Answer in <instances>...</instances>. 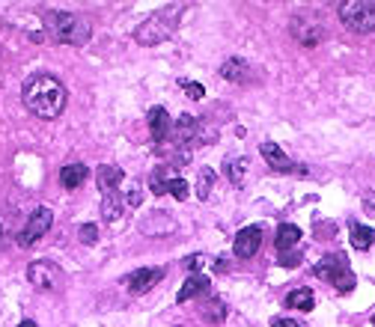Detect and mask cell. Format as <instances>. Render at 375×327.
Returning a JSON list of instances; mask_svg holds the SVG:
<instances>
[{
  "label": "cell",
  "instance_id": "obj_1",
  "mask_svg": "<svg viewBox=\"0 0 375 327\" xmlns=\"http://www.w3.org/2000/svg\"><path fill=\"white\" fill-rule=\"evenodd\" d=\"M66 87L54 75H33L24 83V107L39 119H57L66 110Z\"/></svg>",
  "mask_w": 375,
  "mask_h": 327
},
{
  "label": "cell",
  "instance_id": "obj_2",
  "mask_svg": "<svg viewBox=\"0 0 375 327\" xmlns=\"http://www.w3.org/2000/svg\"><path fill=\"white\" fill-rule=\"evenodd\" d=\"M45 33L54 42L63 45H86L93 36V27L83 16H71V12H51L45 18Z\"/></svg>",
  "mask_w": 375,
  "mask_h": 327
},
{
  "label": "cell",
  "instance_id": "obj_3",
  "mask_svg": "<svg viewBox=\"0 0 375 327\" xmlns=\"http://www.w3.org/2000/svg\"><path fill=\"white\" fill-rule=\"evenodd\" d=\"M179 6L176 9H161V12H155L152 18L143 21L137 30H134V39L140 42V45H161V42L176 30V24H179Z\"/></svg>",
  "mask_w": 375,
  "mask_h": 327
},
{
  "label": "cell",
  "instance_id": "obj_4",
  "mask_svg": "<svg viewBox=\"0 0 375 327\" xmlns=\"http://www.w3.org/2000/svg\"><path fill=\"white\" fill-rule=\"evenodd\" d=\"M316 277L337 286L340 292H352L354 289V274L349 268V259L342 253H330V256H322V262L316 265Z\"/></svg>",
  "mask_w": 375,
  "mask_h": 327
},
{
  "label": "cell",
  "instance_id": "obj_5",
  "mask_svg": "<svg viewBox=\"0 0 375 327\" xmlns=\"http://www.w3.org/2000/svg\"><path fill=\"white\" fill-rule=\"evenodd\" d=\"M340 21L352 33H372L375 30V0H345V4H340Z\"/></svg>",
  "mask_w": 375,
  "mask_h": 327
},
{
  "label": "cell",
  "instance_id": "obj_6",
  "mask_svg": "<svg viewBox=\"0 0 375 327\" xmlns=\"http://www.w3.org/2000/svg\"><path fill=\"white\" fill-rule=\"evenodd\" d=\"M27 280H30V286L39 289V292H57L63 286L66 277L54 262H30V268H27Z\"/></svg>",
  "mask_w": 375,
  "mask_h": 327
},
{
  "label": "cell",
  "instance_id": "obj_7",
  "mask_svg": "<svg viewBox=\"0 0 375 327\" xmlns=\"http://www.w3.org/2000/svg\"><path fill=\"white\" fill-rule=\"evenodd\" d=\"M51 220H54V215H51V208L48 206H39L33 215H30V220H27V226H24V232L18 235V244L21 247H30V244H36V241L45 235L48 230H51Z\"/></svg>",
  "mask_w": 375,
  "mask_h": 327
},
{
  "label": "cell",
  "instance_id": "obj_8",
  "mask_svg": "<svg viewBox=\"0 0 375 327\" xmlns=\"http://www.w3.org/2000/svg\"><path fill=\"white\" fill-rule=\"evenodd\" d=\"M292 36L301 42V45H307V48H313V45H319V42L325 39V27H322V21L319 18H307V16H295L292 18Z\"/></svg>",
  "mask_w": 375,
  "mask_h": 327
},
{
  "label": "cell",
  "instance_id": "obj_9",
  "mask_svg": "<svg viewBox=\"0 0 375 327\" xmlns=\"http://www.w3.org/2000/svg\"><path fill=\"white\" fill-rule=\"evenodd\" d=\"M259 152H262V158L268 161V167L277 170V173H304V167H298L289 155H286L277 143H271V140H265V143L259 146Z\"/></svg>",
  "mask_w": 375,
  "mask_h": 327
},
{
  "label": "cell",
  "instance_id": "obj_10",
  "mask_svg": "<svg viewBox=\"0 0 375 327\" xmlns=\"http://www.w3.org/2000/svg\"><path fill=\"white\" fill-rule=\"evenodd\" d=\"M262 247V226H244L236 235V256L238 259H250L256 256V250Z\"/></svg>",
  "mask_w": 375,
  "mask_h": 327
},
{
  "label": "cell",
  "instance_id": "obj_11",
  "mask_svg": "<svg viewBox=\"0 0 375 327\" xmlns=\"http://www.w3.org/2000/svg\"><path fill=\"white\" fill-rule=\"evenodd\" d=\"M161 277H164L161 268H140V271L125 277V289L132 295H143V292H149Z\"/></svg>",
  "mask_w": 375,
  "mask_h": 327
},
{
  "label": "cell",
  "instance_id": "obj_12",
  "mask_svg": "<svg viewBox=\"0 0 375 327\" xmlns=\"http://www.w3.org/2000/svg\"><path fill=\"white\" fill-rule=\"evenodd\" d=\"M212 292V283H209V277H203V274H191L185 283H182V289H179V295H176V301L179 304H188V301H197V297H203V295H209Z\"/></svg>",
  "mask_w": 375,
  "mask_h": 327
},
{
  "label": "cell",
  "instance_id": "obj_13",
  "mask_svg": "<svg viewBox=\"0 0 375 327\" xmlns=\"http://www.w3.org/2000/svg\"><path fill=\"white\" fill-rule=\"evenodd\" d=\"M102 218H105L108 223H120V220L125 218V200H122L120 191L105 194V200H102Z\"/></svg>",
  "mask_w": 375,
  "mask_h": 327
},
{
  "label": "cell",
  "instance_id": "obj_14",
  "mask_svg": "<svg viewBox=\"0 0 375 327\" xmlns=\"http://www.w3.org/2000/svg\"><path fill=\"white\" fill-rule=\"evenodd\" d=\"M96 179H98V188H102V194H113V191H120V182L125 179V173H122L120 167L105 164V167H98Z\"/></svg>",
  "mask_w": 375,
  "mask_h": 327
},
{
  "label": "cell",
  "instance_id": "obj_15",
  "mask_svg": "<svg viewBox=\"0 0 375 327\" xmlns=\"http://www.w3.org/2000/svg\"><path fill=\"white\" fill-rule=\"evenodd\" d=\"M191 137H197V119L191 113H185V117H179L176 125H173V140L185 146V143H191Z\"/></svg>",
  "mask_w": 375,
  "mask_h": 327
},
{
  "label": "cell",
  "instance_id": "obj_16",
  "mask_svg": "<svg viewBox=\"0 0 375 327\" xmlns=\"http://www.w3.org/2000/svg\"><path fill=\"white\" fill-rule=\"evenodd\" d=\"M86 176H90V170H86L83 164H69V167L60 170V184L71 191V188H78V184H83Z\"/></svg>",
  "mask_w": 375,
  "mask_h": 327
},
{
  "label": "cell",
  "instance_id": "obj_17",
  "mask_svg": "<svg viewBox=\"0 0 375 327\" xmlns=\"http://www.w3.org/2000/svg\"><path fill=\"white\" fill-rule=\"evenodd\" d=\"M301 241V230L295 223H283L280 230H277V238H274V244H277V250L283 253V250H292L295 244Z\"/></svg>",
  "mask_w": 375,
  "mask_h": 327
},
{
  "label": "cell",
  "instance_id": "obj_18",
  "mask_svg": "<svg viewBox=\"0 0 375 327\" xmlns=\"http://www.w3.org/2000/svg\"><path fill=\"white\" fill-rule=\"evenodd\" d=\"M167 128H170V117L164 107H152L149 110V131L155 140H164L167 137Z\"/></svg>",
  "mask_w": 375,
  "mask_h": 327
},
{
  "label": "cell",
  "instance_id": "obj_19",
  "mask_svg": "<svg viewBox=\"0 0 375 327\" xmlns=\"http://www.w3.org/2000/svg\"><path fill=\"white\" fill-rule=\"evenodd\" d=\"M286 307L301 309V312H310L316 307V295L310 289H295V292L286 295Z\"/></svg>",
  "mask_w": 375,
  "mask_h": 327
},
{
  "label": "cell",
  "instance_id": "obj_20",
  "mask_svg": "<svg viewBox=\"0 0 375 327\" xmlns=\"http://www.w3.org/2000/svg\"><path fill=\"white\" fill-rule=\"evenodd\" d=\"M375 244V230H369V226H352V247L354 250H369Z\"/></svg>",
  "mask_w": 375,
  "mask_h": 327
},
{
  "label": "cell",
  "instance_id": "obj_21",
  "mask_svg": "<svg viewBox=\"0 0 375 327\" xmlns=\"http://www.w3.org/2000/svg\"><path fill=\"white\" fill-rule=\"evenodd\" d=\"M244 158H226L224 161V173H226V179L233 182V184H241V179H244Z\"/></svg>",
  "mask_w": 375,
  "mask_h": 327
},
{
  "label": "cell",
  "instance_id": "obj_22",
  "mask_svg": "<svg viewBox=\"0 0 375 327\" xmlns=\"http://www.w3.org/2000/svg\"><path fill=\"white\" fill-rule=\"evenodd\" d=\"M212 184H214V170L203 167L200 170V179H197V196L200 200H209L212 196Z\"/></svg>",
  "mask_w": 375,
  "mask_h": 327
},
{
  "label": "cell",
  "instance_id": "obj_23",
  "mask_svg": "<svg viewBox=\"0 0 375 327\" xmlns=\"http://www.w3.org/2000/svg\"><path fill=\"white\" fill-rule=\"evenodd\" d=\"M224 78H229V81H248V66H244L241 60H229L224 69Z\"/></svg>",
  "mask_w": 375,
  "mask_h": 327
},
{
  "label": "cell",
  "instance_id": "obj_24",
  "mask_svg": "<svg viewBox=\"0 0 375 327\" xmlns=\"http://www.w3.org/2000/svg\"><path fill=\"white\" fill-rule=\"evenodd\" d=\"M203 319H206V321H224V319H226L224 301H209L206 309H203Z\"/></svg>",
  "mask_w": 375,
  "mask_h": 327
},
{
  "label": "cell",
  "instance_id": "obj_25",
  "mask_svg": "<svg viewBox=\"0 0 375 327\" xmlns=\"http://www.w3.org/2000/svg\"><path fill=\"white\" fill-rule=\"evenodd\" d=\"M167 191L176 196V200H188V194H191V188H188L185 179H170V182H167Z\"/></svg>",
  "mask_w": 375,
  "mask_h": 327
},
{
  "label": "cell",
  "instance_id": "obj_26",
  "mask_svg": "<svg viewBox=\"0 0 375 327\" xmlns=\"http://www.w3.org/2000/svg\"><path fill=\"white\" fill-rule=\"evenodd\" d=\"M280 265L283 268H298L301 265V253L298 250H283L280 253Z\"/></svg>",
  "mask_w": 375,
  "mask_h": 327
},
{
  "label": "cell",
  "instance_id": "obj_27",
  "mask_svg": "<svg viewBox=\"0 0 375 327\" xmlns=\"http://www.w3.org/2000/svg\"><path fill=\"white\" fill-rule=\"evenodd\" d=\"M81 241H83V244H96V241H98V230H96L93 223H83L81 226Z\"/></svg>",
  "mask_w": 375,
  "mask_h": 327
},
{
  "label": "cell",
  "instance_id": "obj_28",
  "mask_svg": "<svg viewBox=\"0 0 375 327\" xmlns=\"http://www.w3.org/2000/svg\"><path fill=\"white\" fill-rule=\"evenodd\" d=\"M152 194H167V182H164V170H158V173L152 176Z\"/></svg>",
  "mask_w": 375,
  "mask_h": 327
},
{
  "label": "cell",
  "instance_id": "obj_29",
  "mask_svg": "<svg viewBox=\"0 0 375 327\" xmlns=\"http://www.w3.org/2000/svg\"><path fill=\"white\" fill-rule=\"evenodd\" d=\"M185 93H188V98H203L206 95L203 83H185Z\"/></svg>",
  "mask_w": 375,
  "mask_h": 327
},
{
  "label": "cell",
  "instance_id": "obj_30",
  "mask_svg": "<svg viewBox=\"0 0 375 327\" xmlns=\"http://www.w3.org/2000/svg\"><path fill=\"white\" fill-rule=\"evenodd\" d=\"M271 327H301V324L292 321V319H283V316H280V319H274V321H271Z\"/></svg>",
  "mask_w": 375,
  "mask_h": 327
},
{
  "label": "cell",
  "instance_id": "obj_31",
  "mask_svg": "<svg viewBox=\"0 0 375 327\" xmlns=\"http://www.w3.org/2000/svg\"><path fill=\"white\" fill-rule=\"evenodd\" d=\"M200 265H203V259H200V256H191V259H185V268H188V271H197Z\"/></svg>",
  "mask_w": 375,
  "mask_h": 327
},
{
  "label": "cell",
  "instance_id": "obj_32",
  "mask_svg": "<svg viewBox=\"0 0 375 327\" xmlns=\"http://www.w3.org/2000/svg\"><path fill=\"white\" fill-rule=\"evenodd\" d=\"M18 327H36V321H30V319H24V321H21Z\"/></svg>",
  "mask_w": 375,
  "mask_h": 327
},
{
  "label": "cell",
  "instance_id": "obj_33",
  "mask_svg": "<svg viewBox=\"0 0 375 327\" xmlns=\"http://www.w3.org/2000/svg\"><path fill=\"white\" fill-rule=\"evenodd\" d=\"M372 327H375V316H372Z\"/></svg>",
  "mask_w": 375,
  "mask_h": 327
}]
</instances>
